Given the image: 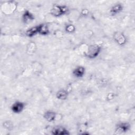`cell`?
<instances>
[{
	"label": "cell",
	"instance_id": "obj_1",
	"mask_svg": "<svg viewBox=\"0 0 135 135\" xmlns=\"http://www.w3.org/2000/svg\"><path fill=\"white\" fill-rule=\"evenodd\" d=\"M101 51V47L98 44L90 45L85 52V56L88 58L92 59H94L98 56Z\"/></svg>",
	"mask_w": 135,
	"mask_h": 135
},
{
	"label": "cell",
	"instance_id": "obj_2",
	"mask_svg": "<svg viewBox=\"0 0 135 135\" xmlns=\"http://www.w3.org/2000/svg\"><path fill=\"white\" fill-rule=\"evenodd\" d=\"M68 10V7L65 5H55L51 9L50 13L55 17H59L66 13Z\"/></svg>",
	"mask_w": 135,
	"mask_h": 135
},
{
	"label": "cell",
	"instance_id": "obj_3",
	"mask_svg": "<svg viewBox=\"0 0 135 135\" xmlns=\"http://www.w3.org/2000/svg\"><path fill=\"white\" fill-rule=\"evenodd\" d=\"M113 39L119 45H124L127 42V38L124 34L120 32H115L113 34Z\"/></svg>",
	"mask_w": 135,
	"mask_h": 135
},
{
	"label": "cell",
	"instance_id": "obj_4",
	"mask_svg": "<svg viewBox=\"0 0 135 135\" xmlns=\"http://www.w3.org/2000/svg\"><path fill=\"white\" fill-rule=\"evenodd\" d=\"M25 108V103L21 101H16L11 107V110L14 113H20Z\"/></svg>",
	"mask_w": 135,
	"mask_h": 135
},
{
	"label": "cell",
	"instance_id": "obj_5",
	"mask_svg": "<svg viewBox=\"0 0 135 135\" xmlns=\"http://www.w3.org/2000/svg\"><path fill=\"white\" fill-rule=\"evenodd\" d=\"M130 125L128 122H121L119 123L115 129L116 134H121L124 133L130 129Z\"/></svg>",
	"mask_w": 135,
	"mask_h": 135
},
{
	"label": "cell",
	"instance_id": "obj_6",
	"mask_svg": "<svg viewBox=\"0 0 135 135\" xmlns=\"http://www.w3.org/2000/svg\"><path fill=\"white\" fill-rule=\"evenodd\" d=\"M51 133L54 135H67L69 134V131L62 126H56L51 131Z\"/></svg>",
	"mask_w": 135,
	"mask_h": 135
},
{
	"label": "cell",
	"instance_id": "obj_7",
	"mask_svg": "<svg viewBox=\"0 0 135 135\" xmlns=\"http://www.w3.org/2000/svg\"><path fill=\"white\" fill-rule=\"evenodd\" d=\"M16 8V3L13 1H9L5 3L3 5L2 9L5 13H12Z\"/></svg>",
	"mask_w": 135,
	"mask_h": 135
},
{
	"label": "cell",
	"instance_id": "obj_8",
	"mask_svg": "<svg viewBox=\"0 0 135 135\" xmlns=\"http://www.w3.org/2000/svg\"><path fill=\"white\" fill-rule=\"evenodd\" d=\"M85 68L82 66H78L73 71V74L76 78H82L85 74Z\"/></svg>",
	"mask_w": 135,
	"mask_h": 135
},
{
	"label": "cell",
	"instance_id": "obj_9",
	"mask_svg": "<svg viewBox=\"0 0 135 135\" xmlns=\"http://www.w3.org/2000/svg\"><path fill=\"white\" fill-rule=\"evenodd\" d=\"M56 113L52 111H47L44 114V119L48 122H53L55 120L56 118Z\"/></svg>",
	"mask_w": 135,
	"mask_h": 135
},
{
	"label": "cell",
	"instance_id": "obj_10",
	"mask_svg": "<svg viewBox=\"0 0 135 135\" xmlns=\"http://www.w3.org/2000/svg\"><path fill=\"white\" fill-rule=\"evenodd\" d=\"M22 20L24 23H27L34 20V16L33 14L32 13H31L29 11L26 10L24 12L22 15Z\"/></svg>",
	"mask_w": 135,
	"mask_h": 135
},
{
	"label": "cell",
	"instance_id": "obj_11",
	"mask_svg": "<svg viewBox=\"0 0 135 135\" xmlns=\"http://www.w3.org/2000/svg\"><path fill=\"white\" fill-rule=\"evenodd\" d=\"M38 33L42 35H46L49 34L50 31L47 25L46 24L42 23L37 25Z\"/></svg>",
	"mask_w": 135,
	"mask_h": 135
},
{
	"label": "cell",
	"instance_id": "obj_12",
	"mask_svg": "<svg viewBox=\"0 0 135 135\" xmlns=\"http://www.w3.org/2000/svg\"><path fill=\"white\" fill-rule=\"evenodd\" d=\"M123 9V7L121 4L118 3L114 5L110 9V13L112 15H115L120 13Z\"/></svg>",
	"mask_w": 135,
	"mask_h": 135
},
{
	"label": "cell",
	"instance_id": "obj_13",
	"mask_svg": "<svg viewBox=\"0 0 135 135\" xmlns=\"http://www.w3.org/2000/svg\"><path fill=\"white\" fill-rule=\"evenodd\" d=\"M68 96V92L66 90L61 89L58 91L56 94V97L57 99L61 100H64L67 99Z\"/></svg>",
	"mask_w": 135,
	"mask_h": 135
},
{
	"label": "cell",
	"instance_id": "obj_14",
	"mask_svg": "<svg viewBox=\"0 0 135 135\" xmlns=\"http://www.w3.org/2000/svg\"><path fill=\"white\" fill-rule=\"evenodd\" d=\"M38 33L37 26L32 27L27 29L25 32V34L29 37H32Z\"/></svg>",
	"mask_w": 135,
	"mask_h": 135
},
{
	"label": "cell",
	"instance_id": "obj_15",
	"mask_svg": "<svg viewBox=\"0 0 135 135\" xmlns=\"http://www.w3.org/2000/svg\"><path fill=\"white\" fill-rule=\"evenodd\" d=\"M36 49V45L34 43L31 42L28 44L27 46V52H29L30 54H32L34 52Z\"/></svg>",
	"mask_w": 135,
	"mask_h": 135
},
{
	"label": "cell",
	"instance_id": "obj_16",
	"mask_svg": "<svg viewBox=\"0 0 135 135\" xmlns=\"http://www.w3.org/2000/svg\"><path fill=\"white\" fill-rule=\"evenodd\" d=\"M65 31L69 33H72L75 31V27L73 24H68L65 26Z\"/></svg>",
	"mask_w": 135,
	"mask_h": 135
},
{
	"label": "cell",
	"instance_id": "obj_17",
	"mask_svg": "<svg viewBox=\"0 0 135 135\" xmlns=\"http://www.w3.org/2000/svg\"><path fill=\"white\" fill-rule=\"evenodd\" d=\"M3 125L4 128H5L6 129H7V130H9L12 129L13 126L12 122L10 121H6L4 122Z\"/></svg>",
	"mask_w": 135,
	"mask_h": 135
},
{
	"label": "cell",
	"instance_id": "obj_18",
	"mask_svg": "<svg viewBox=\"0 0 135 135\" xmlns=\"http://www.w3.org/2000/svg\"><path fill=\"white\" fill-rule=\"evenodd\" d=\"M114 94L113 93H110L107 96V99L108 100H111L114 98Z\"/></svg>",
	"mask_w": 135,
	"mask_h": 135
},
{
	"label": "cell",
	"instance_id": "obj_19",
	"mask_svg": "<svg viewBox=\"0 0 135 135\" xmlns=\"http://www.w3.org/2000/svg\"><path fill=\"white\" fill-rule=\"evenodd\" d=\"M89 14V11L88 9H83L81 12V15L83 16H86L88 14Z\"/></svg>",
	"mask_w": 135,
	"mask_h": 135
}]
</instances>
